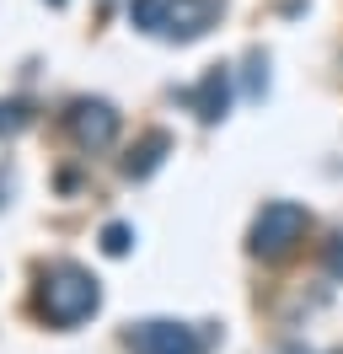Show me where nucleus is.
I'll use <instances>...</instances> for the list:
<instances>
[{
  "label": "nucleus",
  "mask_w": 343,
  "mask_h": 354,
  "mask_svg": "<svg viewBox=\"0 0 343 354\" xmlns=\"http://www.w3.org/2000/svg\"><path fill=\"white\" fill-rule=\"evenodd\" d=\"M129 242H134V236H129V225H124V221H113V225L102 231V252H107V258H124Z\"/></svg>",
  "instance_id": "9"
},
{
  "label": "nucleus",
  "mask_w": 343,
  "mask_h": 354,
  "mask_svg": "<svg viewBox=\"0 0 343 354\" xmlns=\"http://www.w3.org/2000/svg\"><path fill=\"white\" fill-rule=\"evenodd\" d=\"M48 6H54V11H59V6H64V0H48Z\"/></svg>",
  "instance_id": "12"
},
{
  "label": "nucleus",
  "mask_w": 343,
  "mask_h": 354,
  "mask_svg": "<svg viewBox=\"0 0 343 354\" xmlns=\"http://www.w3.org/2000/svg\"><path fill=\"white\" fill-rule=\"evenodd\" d=\"M204 338L183 322H140L129 328V354H198Z\"/></svg>",
  "instance_id": "5"
},
{
  "label": "nucleus",
  "mask_w": 343,
  "mask_h": 354,
  "mask_svg": "<svg viewBox=\"0 0 343 354\" xmlns=\"http://www.w3.org/2000/svg\"><path fill=\"white\" fill-rule=\"evenodd\" d=\"M327 274H333V279H343V236H333V242H327Z\"/></svg>",
  "instance_id": "11"
},
{
  "label": "nucleus",
  "mask_w": 343,
  "mask_h": 354,
  "mask_svg": "<svg viewBox=\"0 0 343 354\" xmlns=\"http://www.w3.org/2000/svg\"><path fill=\"white\" fill-rule=\"evenodd\" d=\"M167 151H172V134H167V129H150L145 140H140V145L129 151L124 172H129V177H150L156 167H161V161H167Z\"/></svg>",
  "instance_id": "7"
},
{
  "label": "nucleus",
  "mask_w": 343,
  "mask_h": 354,
  "mask_svg": "<svg viewBox=\"0 0 343 354\" xmlns=\"http://www.w3.org/2000/svg\"><path fill=\"white\" fill-rule=\"evenodd\" d=\"M27 124H33L27 102H0V140H6V134H21Z\"/></svg>",
  "instance_id": "8"
},
{
  "label": "nucleus",
  "mask_w": 343,
  "mask_h": 354,
  "mask_svg": "<svg viewBox=\"0 0 343 354\" xmlns=\"http://www.w3.org/2000/svg\"><path fill=\"white\" fill-rule=\"evenodd\" d=\"M102 306V285L86 274L81 263H54L38 285V311L54 322V328H75L91 311Z\"/></svg>",
  "instance_id": "1"
},
{
  "label": "nucleus",
  "mask_w": 343,
  "mask_h": 354,
  "mask_svg": "<svg viewBox=\"0 0 343 354\" xmlns=\"http://www.w3.org/2000/svg\"><path fill=\"white\" fill-rule=\"evenodd\" d=\"M183 102H188V108L198 113L204 124H214V118H225V108H231V70H225V65L204 70V81L183 91Z\"/></svg>",
  "instance_id": "6"
},
{
  "label": "nucleus",
  "mask_w": 343,
  "mask_h": 354,
  "mask_svg": "<svg viewBox=\"0 0 343 354\" xmlns=\"http://www.w3.org/2000/svg\"><path fill=\"white\" fill-rule=\"evenodd\" d=\"M306 231H311L306 204L274 199V204H263V215L252 221V252H257V258H290Z\"/></svg>",
  "instance_id": "3"
},
{
  "label": "nucleus",
  "mask_w": 343,
  "mask_h": 354,
  "mask_svg": "<svg viewBox=\"0 0 343 354\" xmlns=\"http://www.w3.org/2000/svg\"><path fill=\"white\" fill-rule=\"evenodd\" d=\"M70 134H75V145H86V151H102V145H113L118 140V108L113 102H102V97H81V102H70Z\"/></svg>",
  "instance_id": "4"
},
{
  "label": "nucleus",
  "mask_w": 343,
  "mask_h": 354,
  "mask_svg": "<svg viewBox=\"0 0 343 354\" xmlns=\"http://www.w3.org/2000/svg\"><path fill=\"white\" fill-rule=\"evenodd\" d=\"M247 70H252V75H247V91H252V97H263V86H268V75H263V54H252V59H247Z\"/></svg>",
  "instance_id": "10"
},
{
  "label": "nucleus",
  "mask_w": 343,
  "mask_h": 354,
  "mask_svg": "<svg viewBox=\"0 0 343 354\" xmlns=\"http://www.w3.org/2000/svg\"><path fill=\"white\" fill-rule=\"evenodd\" d=\"M220 17V0H129V22L140 32H161L177 44L204 38Z\"/></svg>",
  "instance_id": "2"
}]
</instances>
